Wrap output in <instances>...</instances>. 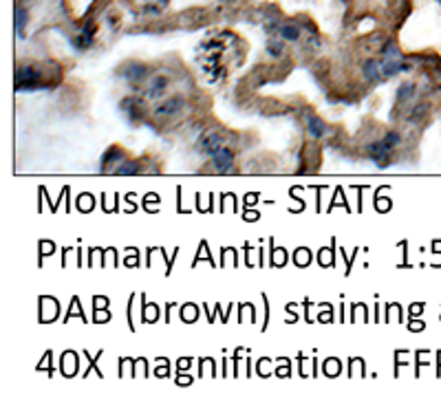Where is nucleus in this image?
I'll return each mask as SVG.
<instances>
[{
  "label": "nucleus",
  "instance_id": "1",
  "mask_svg": "<svg viewBox=\"0 0 441 401\" xmlns=\"http://www.w3.org/2000/svg\"><path fill=\"white\" fill-rule=\"evenodd\" d=\"M402 141L399 132H386L384 137H382L379 141H375V144L369 146V157L375 161V166L379 168H386L388 163H391V157H393V150L397 148V144Z\"/></svg>",
  "mask_w": 441,
  "mask_h": 401
},
{
  "label": "nucleus",
  "instance_id": "2",
  "mask_svg": "<svg viewBox=\"0 0 441 401\" xmlns=\"http://www.w3.org/2000/svg\"><path fill=\"white\" fill-rule=\"evenodd\" d=\"M16 88L22 91H35V88H44V82H42V73L35 69L33 64H20L16 69Z\"/></svg>",
  "mask_w": 441,
  "mask_h": 401
},
{
  "label": "nucleus",
  "instance_id": "3",
  "mask_svg": "<svg viewBox=\"0 0 441 401\" xmlns=\"http://www.w3.org/2000/svg\"><path fill=\"white\" fill-rule=\"evenodd\" d=\"M225 144H227V135L223 130H210V132H205V135L198 137L196 150L201 154H205V157H212V154H216L221 148H225Z\"/></svg>",
  "mask_w": 441,
  "mask_h": 401
},
{
  "label": "nucleus",
  "instance_id": "4",
  "mask_svg": "<svg viewBox=\"0 0 441 401\" xmlns=\"http://www.w3.org/2000/svg\"><path fill=\"white\" fill-rule=\"evenodd\" d=\"M168 86H170V77H166V75L152 77V79L148 82V88L144 91V99H146V102H157V99H161V97L166 95Z\"/></svg>",
  "mask_w": 441,
  "mask_h": 401
},
{
  "label": "nucleus",
  "instance_id": "5",
  "mask_svg": "<svg viewBox=\"0 0 441 401\" xmlns=\"http://www.w3.org/2000/svg\"><path fill=\"white\" fill-rule=\"evenodd\" d=\"M183 106H186V99L183 97H179V95H174V97H170V99H166L161 106H157L154 108V117L157 119H166V117H174L176 113H181L183 110Z\"/></svg>",
  "mask_w": 441,
  "mask_h": 401
},
{
  "label": "nucleus",
  "instance_id": "6",
  "mask_svg": "<svg viewBox=\"0 0 441 401\" xmlns=\"http://www.w3.org/2000/svg\"><path fill=\"white\" fill-rule=\"evenodd\" d=\"M119 75L126 82H130V84H142V82L148 77V69L139 62H130L119 71Z\"/></svg>",
  "mask_w": 441,
  "mask_h": 401
},
{
  "label": "nucleus",
  "instance_id": "7",
  "mask_svg": "<svg viewBox=\"0 0 441 401\" xmlns=\"http://www.w3.org/2000/svg\"><path fill=\"white\" fill-rule=\"evenodd\" d=\"M210 161H212V168L218 170V172H230L234 166V152L230 148H221L216 154H212Z\"/></svg>",
  "mask_w": 441,
  "mask_h": 401
},
{
  "label": "nucleus",
  "instance_id": "8",
  "mask_svg": "<svg viewBox=\"0 0 441 401\" xmlns=\"http://www.w3.org/2000/svg\"><path fill=\"white\" fill-rule=\"evenodd\" d=\"M362 75L366 77V82H371V84H382V82H386V77H384V73H382L377 60H369V62H366L362 66Z\"/></svg>",
  "mask_w": 441,
  "mask_h": 401
},
{
  "label": "nucleus",
  "instance_id": "9",
  "mask_svg": "<svg viewBox=\"0 0 441 401\" xmlns=\"http://www.w3.org/2000/svg\"><path fill=\"white\" fill-rule=\"evenodd\" d=\"M307 132H309V137H313V139H320V137L327 132V124L322 122L320 117H315V115H309V117H307Z\"/></svg>",
  "mask_w": 441,
  "mask_h": 401
},
{
  "label": "nucleus",
  "instance_id": "10",
  "mask_svg": "<svg viewBox=\"0 0 441 401\" xmlns=\"http://www.w3.org/2000/svg\"><path fill=\"white\" fill-rule=\"evenodd\" d=\"M122 159H124V154H122L119 148H110V150L104 154V159H102V172H108L110 163H115V170H117L122 166Z\"/></svg>",
  "mask_w": 441,
  "mask_h": 401
},
{
  "label": "nucleus",
  "instance_id": "11",
  "mask_svg": "<svg viewBox=\"0 0 441 401\" xmlns=\"http://www.w3.org/2000/svg\"><path fill=\"white\" fill-rule=\"evenodd\" d=\"M415 91H417V86L413 84V82H404V84L397 88V102H406V99H410L415 95Z\"/></svg>",
  "mask_w": 441,
  "mask_h": 401
},
{
  "label": "nucleus",
  "instance_id": "12",
  "mask_svg": "<svg viewBox=\"0 0 441 401\" xmlns=\"http://www.w3.org/2000/svg\"><path fill=\"white\" fill-rule=\"evenodd\" d=\"M280 35H283L285 40L293 42V40H298L300 29H298V25H283V27H280Z\"/></svg>",
  "mask_w": 441,
  "mask_h": 401
},
{
  "label": "nucleus",
  "instance_id": "13",
  "mask_svg": "<svg viewBox=\"0 0 441 401\" xmlns=\"http://www.w3.org/2000/svg\"><path fill=\"white\" fill-rule=\"evenodd\" d=\"M27 20H29L27 11H25V9H18V11H16V33H18V38H22V33H25Z\"/></svg>",
  "mask_w": 441,
  "mask_h": 401
},
{
  "label": "nucleus",
  "instance_id": "14",
  "mask_svg": "<svg viewBox=\"0 0 441 401\" xmlns=\"http://www.w3.org/2000/svg\"><path fill=\"white\" fill-rule=\"evenodd\" d=\"M267 53L274 55V57H280V55L285 53L283 42H280V40H269V44H267Z\"/></svg>",
  "mask_w": 441,
  "mask_h": 401
},
{
  "label": "nucleus",
  "instance_id": "15",
  "mask_svg": "<svg viewBox=\"0 0 441 401\" xmlns=\"http://www.w3.org/2000/svg\"><path fill=\"white\" fill-rule=\"evenodd\" d=\"M115 172H119V174H132V172H139V163H135V161H128V163H122L119 168L115 170Z\"/></svg>",
  "mask_w": 441,
  "mask_h": 401
}]
</instances>
